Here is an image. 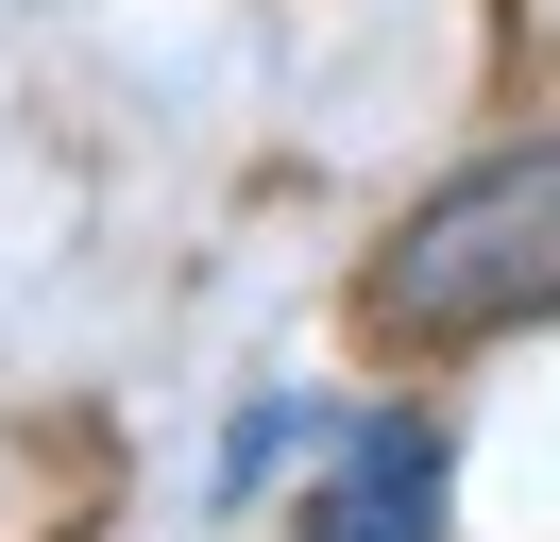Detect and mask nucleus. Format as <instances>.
Segmentation results:
<instances>
[{
	"label": "nucleus",
	"mask_w": 560,
	"mask_h": 542,
	"mask_svg": "<svg viewBox=\"0 0 560 542\" xmlns=\"http://www.w3.org/2000/svg\"><path fill=\"white\" fill-rule=\"evenodd\" d=\"M357 322L408 339V356L560 322V136H510V153H476L458 187H424L408 221L374 237V271H357Z\"/></svg>",
	"instance_id": "1"
},
{
	"label": "nucleus",
	"mask_w": 560,
	"mask_h": 542,
	"mask_svg": "<svg viewBox=\"0 0 560 542\" xmlns=\"http://www.w3.org/2000/svg\"><path fill=\"white\" fill-rule=\"evenodd\" d=\"M289 542H442V424H408V406L340 424V458H323Z\"/></svg>",
	"instance_id": "2"
}]
</instances>
